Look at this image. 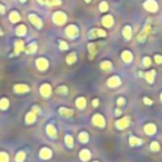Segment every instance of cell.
<instances>
[{
	"label": "cell",
	"mask_w": 162,
	"mask_h": 162,
	"mask_svg": "<svg viewBox=\"0 0 162 162\" xmlns=\"http://www.w3.org/2000/svg\"><path fill=\"white\" fill-rule=\"evenodd\" d=\"M9 107V100L6 99V98H3V99H0V109L2 110H6Z\"/></svg>",
	"instance_id": "cell-31"
},
{
	"label": "cell",
	"mask_w": 162,
	"mask_h": 162,
	"mask_svg": "<svg viewBox=\"0 0 162 162\" xmlns=\"http://www.w3.org/2000/svg\"><path fill=\"white\" fill-rule=\"evenodd\" d=\"M154 75H156V71H154V70H152V71H150V72H147V74H146V79H147V81H148V82H153V77H154Z\"/></svg>",
	"instance_id": "cell-37"
},
{
	"label": "cell",
	"mask_w": 162,
	"mask_h": 162,
	"mask_svg": "<svg viewBox=\"0 0 162 162\" xmlns=\"http://www.w3.org/2000/svg\"><path fill=\"white\" fill-rule=\"evenodd\" d=\"M65 143H66V146L68 147V148H72V147H74V138L70 134H67L65 137Z\"/></svg>",
	"instance_id": "cell-32"
},
{
	"label": "cell",
	"mask_w": 162,
	"mask_h": 162,
	"mask_svg": "<svg viewBox=\"0 0 162 162\" xmlns=\"http://www.w3.org/2000/svg\"><path fill=\"white\" fill-rule=\"evenodd\" d=\"M93 105H94V107L96 108L98 105H99V100H98V99H94V100H93Z\"/></svg>",
	"instance_id": "cell-49"
},
{
	"label": "cell",
	"mask_w": 162,
	"mask_h": 162,
	"mask_svg": "<svg viewBox=\"0 0 162 162\" xmlns=\"http://www.w3.org/2000/svg\"><path fill=\"white\" fill-rule=\"evenodd\" d=\"M76 60H77V56H76L75 52H71V53H70L67 57H66V62L68 63V65H72V63H75Z\"/></svg>",
	"instance_id": "cell-28"
},
{
	"label": "cell",
	"mask_w": 162,
	"mask_h": 162,
	"mask_svg": "<svg viewBox=\"0 0 162 162\" xmlns=\"http://www.w3.org/2000/svg\"><path fill=\"white\" fill-rule=\"evenodd\" d=\"M129 143L131 146H139V144H142V139H139V138H136V137H131L129 138Z\"/></svg>",
	"instance_id": "cell-35"
},
{
	"label": "cell",
	"mask_w": 162,
	"mask_h": 162,
	"mask_svg": "<svg viewBox=\"0 0 162 162\" xmlns=\"http://www.w3.org/2000/svg\"><path fill=\"white\" fill-rule=\"evenodd\" d=\"M88 37H89V39H95V38H99V37H107V32H105L104 29H100V28H94V29L89 31Z\"/></svg>",
	"instance_id": "cell-4"
},
{
	"label": "cell",
	"mask_w": 162,
	"mask_h": 162,
	"mask_svg": "<svg viewBox=\"0 0 162 162\" xmlns=\"http://www.w3.org/2000/svg\"><path fill=\"white\" fill-rule=\"evenodd\" d=\"M36 119H37V114H34V113L31 110V111L25 115V123H27V124H33L34 122H36Z\"/></svg>",
	"instance_id": "cell-23"
},
{
	"label": "cell",
	"mask_w": 162,
	"mask_h": 162,
	"mask_svg": "<svg viewBox=\"0 0 162 162\" xmlns=\"http://www.w3.org/2000/svg\"><path fill=\"white\" fill-rule=\"evenodd\" d=\"M121 114H122V110L119 109V108H118V109H115V115H121Z\"/></svg>",
	"instance_id": "cell-50"
},
{
	"label": "cell",
	"mask_w": 162,
	"mask_h": 162,
	"mask_svg": "<svg viewBox=\"0 0 162 162\" xmlns=\"http://www.w3.org/2000/svg\"><path fill=\"white\" fill-rule=\"evenodd\" d=\"M143 8L150 13H156L158 10V4L156 0H146L143 3Z\"/></svg>",
	"instance_id": "cell-5"
},
{
	"label": "cell",
	"mask_w": 162,
	"mask_h": 162,
	"mask_svg": "<svg viewBox=\"0 0 162 162\" xmlns=\"http://www.w3.org/2000/svg\"><path fill=\"white\" fill-rule=\"evenodd\" d=\"M19 2H20V3H25V2H27V0H19Z\"/></svg>",
	"instance_id": "cell-53"
},
{
	"label": "cell",
	"mask_w": 162,
	"mask_h": 162,
	"mask_svg": "<svg viewBox=\"0 0 162 162\" xmlns=\"http://www.w3.org/2000/svg\"><path fill=\"white\" fill-rule=\"evenodd\" d=\"M122 60H123L124 62H127V63L132 62V61H133V55H132V52H129V51H123V52H122Z\"/></svg>",
	"instance_id": "cell-25"
},
{
	"label": "cell",
	"mask_w": 162,
	"mask_h": 162,
	"mask_svg": "<svg viewBox=\"0 0 162 162\" xmlns=\"http://www.w3.org/2000/svg\"><path fill=\"white\" fill-rule=\"evenodd\" d=\"M93 124L96 125V127H99V128H104L105 127V119L101 114H95L93 117Z\"/></svg>",
	"instance_id": "cell-9"
},
{
	"label": "cell",
	"mask_w": 162,
	"mask_h": 162,
	"mask_svg": "<svg viewBox=\"0 0 162 162\" xmlns=\"http://www.w3.org/2000/svg\"><path fill=\"white\" fill-rule=\"evenodd\" d=\"M52 20L56 25H63L67 22V15L63 12H55L52 15Z\"/></svg>",
	"instance_id": "cell-1"
},
{
	"label": "cell",
	"mask_w": 162,
	"mask_h": 162,
	"mask_svg": "<svg viewBox=\"0 0 162 162\" xmlns=\"http://www.w3.org/2000/svg\"><path fill=\"white\" fill-rule=\"evenodd\" d=\"M32 111L34 113V114H37V115H38V114H41V113H42V109L38 107V105H34V107L32 108Z\"/></svg>",
	"instance_id": "cell-41"
},
{
	"label": "cell",
	"mask_w": 162,
	"mask_h": 162,
	"mask_svg": "<svg viewBox=\"0 0 162 162\" xmlns=\"http://www.w3.org/2000/svg\"><path fill=\"white\" fill-rule=\"evenodd\" d=\"M151 65V58L150 57H144L143 58V66H150Z\"/></svg>",
	"instance_id": "cell-43"
},
{
	"label": "cell",
	"mask_w": 162,
	"mask_h": 162,
	"mask_svg": "<svg viewBox=\"0 0 162 162\" xmlns=\"http://www.w3.org/2000/svg\"><path fill=\"white\" fill-rule=\"evenodd\" d=\"M47 2H48V0H37V3H39V4H42V5H46Z\"/></svg>",
	"instance_id": "cell-48"
},
{
	"label": "cell",
	"mask_w": 162,
	"mask_h": 162,
	"mask_svg": "<svg viewBox=\"0 0 162 162\" xmlns=\"http://www.w3.org/2000/svg\"><path fill=\"white\" fill-rule=\"evenodd\" d=\"M161 100H162V94H161Z\"/></svg>",
	"instance_id": "cell-54"
},
{
	"label": "cell",
	"mask_w": 162,
	"mask_h": 162,
	"mask_svg": "<svg viewBox=\"0 0 162 162\" xmlns=\"http://www.w3.org/2000/svg\"><path fill=\"white\" fill-rule=\"evenodd\" d=\"M24 42L22 39H17L15 42H14V52L10 55V57H13V56H17L19 55L22 51H24Z\"/></svg>",
	"instance_id": "cell-6"
},
{
	"label": "cell",
	"mask_w": 162,
	"mask_h": 162,
	"mask_svg": "<svg viewBox=\"0 0 162 162\" xmlns=\"http://www.w3.org/2000/svg\"><path fill=\"white\" fill-rule=\"evenodd\" d=\"M85 3H91V0H84Z\"/></svg>",
	"instance_id": "cell-52"
},
{
	"label": "cell",
	"mask_w": 162,
	"mask_h": 162,
	"mask_svg": "<svg viewBox=\"0 0 162 162\" xmlns=\"http://www.w3.org/2000/svg\"><path fill=\"white\" fill-rule=\"evenodd\" d=\"M100 68L103 70V71H110V70L113 68V65L110 61H103L100 63Z\"/></svg>",
	"instance_id": "cell-27"
},
{
	"label": "cell",
	"mask_w": 162,
	"mask_h": 162,
	"mask_svg": "<svg viewBox=\"0 0 162 162\" xmlns=\"http://www.w3.org/2000/svg\"><path fill=\"white\" fill-rule=\"evenodd\" d=\"M5 13V6L3 4H0V14H4Z\"/></svg>",
	"instance_id": "cell-47"
},
{
	"label": "cell",
	"mask_w": 162,
	"mask_h": 162,
	"mask_svg": "<svg viewBox=\"0 0 162 162\" xmlns=\"http://www.w3.org/2000/svg\"><path fill=\"white\" fill-rule=\"evenodd\" d=\"M122 33H123V37H124V39H127V41H129V39L132 38V34H133V31H132V27H131V25H125V27L123 28V31H122Z\"/></svg>",
	"instance_id": "cell-16"
},
{
	"label": "cell",
	"mask_w": 162,
	"mask_h": 162,
	"mask_svg": "<svg viewBox=\"0 0 162 162\" xmlns=\"http://www.w3.org/2000/svg\"><path fill=\"white\" fill-rule=\"evenodd\" d=\"M124 103H125L124 98H119V99H118V105H119V107H122V105H124Z\"/></svg>",
	"instance_id": "cell-45"
},
{
	"label": "cell",
	"mask_w": 162,
	"mask_h": 162,
	"mask_svg": "<svg viewBox=\"0 0 162 162\" xmlns=\"http://www.w3.org/2000/svg\"><path fill=\"white\" fill-rule=\"evenodd\" d=\"M52 93V88L50 84H43V85H41L39 88V94L43 96V98H48Z\"/></svg>",
	"instance_id": "cell-8"
},
{
	"label": "cell",
	"mask_w": 162,
	"mask_h": 162,
	"mask_svg": "<svg viewBox=\"0 0 162 162\" xmlns=\"http://www.w3.org/2000/svg\"><path fill=\"white\" fill-rule=\"evenodd\" d=\"M36 66H37V68L39 70V71H46V70L48 68V61H47V58H45V57L37 58L36 60Z\"/></svg>",
	"instance_id": "cell-7"
},
{
	"label": "cell",
	"mask_w": 162,
	"mask_h": 162,
	"mask_svg": "<svg viewBox=\"0 0 162 162\" xmlns=\"http://www.w3.org/2000/svg\"><path fill=\"white\" fill-rule=\"evenodd\" d=\"M39 157L42 160H50L52 157V151L50 148H47V147H45V148H42L39 151Z\"/></svg>",
	"instance_id": "cell-12"
},
{
	"label": "cell",
	"mask_w": 162,
	"mask_h": 162,
	"mask_svg": "<svg viewBox=\"0 0 162 162\" xmlns=\"http://www.w3.org/2000/svg\"><path fill=\"white\" fill-rule=\"evenodd\" d=\"M150 24H146L144 25V28H143V31L139 33V36H138V41L139 42H144V39H146V37H147V34H148V32H150Z\"/></svg>",
	"instance_id": "cell-19"
},
{
	"label": "cell",
	"mask_w": 162,
	"mask_h": 162,
	"mask_svg": "<svg viewBox=\"0 0 162 162\" xmlns=\"http://www.w3.org/2000/svg\"><path fill=\"white\" fill-rule=\"evenodd\" d=\"M24 160H25V152L24 151L18 152L15 156V162H24Z\"/></svg>",
	"instance_id": "cell-34"
},
{
	"label": "cell",
	"mask_w": 162,
	"mask_h": 162,
	"mask_svg": "<svg viewBox=\"0 0 162 162\" xmlns=\"http://www.w3.org/2000/svg\"><path fill=\"white\" fill-rule=\"evenodd\" d=\"M115 125H117L118 129H124V128H127V127L129 125V118L125 117V118L119 119V121L115 123Z\"/></svg>",
	"instance_id": "cell-13"
},
{
	"label": "cell",
	"mask_w": 162,
	"mask_h": 162,
	"mask_svg": "<svg viewBox=\"0 0 162 162\" xmlns=\"http://www.w3.org/2000/svg\"><path fill=\"white\" fill-rule=\"evenodd\" d=\"M75 104H76L77 109H80V110H84V109L86 108V100H85V98H82V96L77 98L76 101H75Z\"/></svg>",
	"instance_id": "cell-20"
},
{
	"label": "cell",
	"mask_w": 162,
	"mask_h": 162,
	"mask_svg": "<svg viewBox=\"0 0 162 162\" xmlns=\"http://www.w3.org/2000/svg\"><path fill=\"white\" fill-rule=\"evenodd\" d=\"M121 79H119V77L118 76H111L110 77V79L108 80V86L109 88H117V86H119V85H121Z\"/></svg>",
	"instance_id": "cell-14"
},
{
	"label": "cell",
	"mask_w": 162,
	"mask_h": 162,
	"mask_svg": "<svg viewBox=\"0 0 162 162\" xmlns=\"http://www.w3.org/2000/svg\"><path fill=\"white\" fill-rule=\"evenodd\" d=\"M101 24L105 27V28H111L114 25V18L111 15H104L103 19H101Z\"/></svg>",
	"instance_id": "cell-10"
},
{
	"label": "cell",
	"mask_w": 162,
	"mask_h": 162,
	"mask_svg": "<svg viewBox=\"0 0 162 162\" xmlns=\"http://www.w3.org/2000/svg\"><path fill=\"white\" fill-rule=\"evenodd\" d=\"M79 157H80L81 161L86 162V161H89L90 157H91V152H90L89 150H81L80 153H79Z\"/></svg>",
	"instance_id": "cell-18"
},
{
	"label": "cell",
	"mask_w": 162,
	"mask_h": 162,
	"mask_svg": "<svg viewBox=\"0 0 162 162\" xmlns=\"http://www.w3.org/2000/svg\"><path fill=\"white\" fill-rule=\"evenodd\" d=\"M0 36H4V32L2 31V28H0Z\"/></svg>",
	"instance_id": "cell-51"
},
{
	"label": "cell",
	"mask_w": 162,
	"mask_h": 162,
	"mask_svg": "<svg viewBox=\"0 0 162 162\" xmlns=\"http://www.w3.org/2000/svg\"><path fill=\"white\" fill-rule=\"evenodd\" d=\"M65 33L70 39H76L77 36H79V28H77L75 24H70V25L66 27Z\"/></svg>",
	"instance_id": "cell-2"
},
{
	"label": "cell",
	"mask_w": 162,
	"mask_h": 162,
	"mask_svg": "<svg viewBox=\"0 0 162 162\" xmlns=\"http://www.w3.org/2000/svg\"><path fill=\"white\" fill-rule=\"evenodd\" d=\"M28 20L37 28V29H41L42 27H43V20H42L37 14H34V13H29L28 14Z\"/></svg>",
	"instance_id": "cell-3"
},
{
	"label": "cell",
	"mask_w": 162,
	"mask_h": 162,
	"mask_svg": "<svg viewBox=\"0 0 162 162\" xmlns=\"http://www.w3.org/2000/svg\"><path fill=\"white\" fill-rule=\"evenodd\" d=\"M9 20H10L12 23H18V22H20V14H19L17 10L10 12V14H9Z\"/></svg>",
	"instance_id": "cell-21"
},
{
	"label": "cell",
	"mask_w": 162,
	"mask_h": 162,
	"mask_svg": "<svg viewBox=\"0 0 162 162\" xmlns=\"http://www.w3.org/2000/svg\"><path fill=\"white\" fill-rule=\"evenodd\" d=\"M154 61H156V63H162V56L156 55L154 56Z\"/></svg>",
	"instance_id": "cell-44"
},
{
	"label": "cell",
	"mask_w": 162,
	"mask_h": 162,
	"mask_svg": "<svg viewBox=\"0 0 162 162\" xmlns=\"http://www.w3.org/2000/svg\"><path fill=\"white\" fill-rule=\"evenodd\" d=\"M94 162H98V161H94Z\"/></svg>",
	"instance_id": "cell-55"
},
{
	"label": "cell",
	"mask_w": 162,
	"mask_h": 162,
	"mask_svg": "<svg viewBox=\"0 0 162 162\" xmlns=\"http://www.w3.org/2000/svg\"><path fill=\"white\" fill-rule=\"evenodd\" d=\"M46 132H47L48 137H51V138H56V137H57V132H56V128H55L53 124H47Z\"/></svg>",
	"instance_id": "cell-17"
},
{
	"label": "cell",
	"mask_w": 162,
	"mask_h": 162,
	"mask_svg": "<svg viewBox=\"0 0 162 162\" xmlns=\"http://www.w3.org/2000/svg\"><path fill=\"white\" fill-rule=\"evenodd\" d=\"M37 48H38V45H37V42H32V43H29L25 48H24V51L27 53H34L37 51Z\"/></svg>",
	"instance_id": "cell-24"
},
{
	"label": "cell",
	"mask_w": 162,
	"mask_h": 162,
	"mask_svg": "<svg viewBox=\"0 0 162 162\" xmlns=\"http://www.w3.org/2000/svg\"><path fill=\"white\" fill-rule=\"evenodd\" d=\"M77 138H79L80 143H88L89 142V134H88L86 132H81Z\"/></svg>",
	"instance_id": "cell-29"
},
{
	"label": "cell",
	"mask_w": 162,
	"mask_h": 162,
	"mask_svg": "<svg viewBox=\"0 0 162 162\" xmlns=\"http://www.w3.org/2000/svg\"><path fill=\"white\" fill-rule=\"evenodd\" d=\"M58 113L61 117H65V118H71L74 115V110L72 109H68V108H60L58 109Z\"/></svg>",
	"instance_id": "cell-15"
},
{
	"label": "cell",
	"mask_w": 162,
	"mask_h": 162,
	"mask_svg": "<svg viewBox=\"0 0 162 162\" xmlns=\"http://www.w3.org/2000/svg\"><path fill=\"white\" fill-rule=\"evenodd\" d=\"M144 132L147 134H153V133L156 132V127L153 124H147V125H144Z\"/></svg>",
	"instance_id": "cell-30"
},
{
	"label": "cell",
	"mask_w": 162,
	"mask_h": 162,
	"mask_svg": "<svg viewBox=\"0 0 162 162\" xmlns=\"http://www.w3.org/2000/svg\"><path fill=\"white\" fill-rule=\"evenodd\" d=\"M14 91L17 94H25L29 91V86L25 85V84H18V85L14 86Z\"/></svg>",
	"instance_id": "cell-11"
},
{
	"label": "cell",
	"mask_w": 162,
	"mask_h": 162,
	"mask_svg": "<svg viewBox=\"0 0 162 162\" xmlns=\"http://www.w3.org/2000/svg\"><path fill=\"white\" fill-rule=\"evenodd\" d=\"M58 47H60V50H61V51H67V50H68V45L66 43L65 41H60Z\"/></svg>",
	"instance_id": "cell-40"
},
{
	"label": "cell",
	"mask_w": 162,
	"mask_h": 162,
	"mask_svg": "<svg viewBox=\"0 0 162 162\" xmlns=\"http://www.w3.org/2000/svg\"><path fill=\"white\" fill-rule=\"evenodd\" d=\"M15 34L18 37H24L25 34H27V27L24 24H20L15 28Z\"/></svg>",
	"instance_id": "cell-22"
},
{
	"label": "cell",
	"mask_w": 162,
	"mask_h": 162,
	"mask_svg": "<svg viewBox=\"0 0 162 162\" xmlns=\"http://www.w3.org/2000/svg\"><path fill=\"white\" fill-rule=\"evenodd\" d=\"M143 101H144V104H147V105H151V104H152L151 99H148V98H143Z\"/></svg>",
	"instance_id": "cell-46"
},
{
	"label": "cell",
	"mask_w": 162,
	"mask_h": 162,
	"mask_svg": "<svg viewBox=\"0 0 162 162\" xmlns=\"http://www.w3.org/2000/svg\"><path fill=\"white\" fill-rule=\"evenodd\" d=\"M99 10L101 13H105V12H108L109 10V4L107 2H100L99 3Z\"/></svg>",
	"instance_id": "cell-33"
},
{
	"label": "cell",
	"mask_w": 162,
	"mask_h": 162,
	"mask_svg": "<svg viewBox=\"0 0 162 162\" xmlns=\"http://www.w3.org/2000/svg\"><path fill=\"white\" fill-rule=\"evenodd\" d=\"M67 91H68L67 86H58L56 93H57L58 95H67Z\"/></svg>",
	"instance_id": "cell-36"
},
{
	"label": "cell",
	"mask_w": 162,
	"mask_h": 162,
	"mask_svg": "<svg viewBox=\"0 0 162 162\" xmlns=\"http://www.w3.org/2000/svg\"><path fill=\"white\" fill-rule=\"evenodd\" d=\"M88 50H89V53H90L89 57L90 58H94L95 55H96V45L95 43H89L88 45Z\"/></svg>",
	"instance_id": "cell-26"
},
{
	"label": "cell",
	"mask_w": 162,
	"mask_h": 162,
	"mask_svg": "<svg viewBox=\"0 0 162 162\" xmlns=\"http://www.w3.org/2000/svg\"><path fill=\"white\" fill-rule=\"evenodd\" d=\"M62 4V0H48L47 2V6H57V5H61Z\"/></svg>",
	"instance_id": "cell-38"
},
{
	"label": "cell",
	"mask_w": 162,
	"mask_h": 162,
	"mask_svg": "<svg viewBox=\"0 0 162 162\" xmlns=\"http://www.w3.org/2000/svg\"><path fill=\"white\" fill-rule=\"evenodd\" d=\"M0 162H9V154L5 152H0Z\"/></svg>",
	"instance_id": "cell-39"
},
{
	"label": "cell",
	"mask_w": 162,
	"mask_h": 162,
	"mask_svg": "<svg viewBox=\"0 0 162 162\" xmlns=\"http://www.w3.org/2000/svg\"><path fill=\"white\" fill-rule=\"evenodd\" d=\"M151 150H152V151H158V150H160V144H158L157 142H152Z\"/></svg>",
	"instance_id": "cell-42"
}]
</instances>
